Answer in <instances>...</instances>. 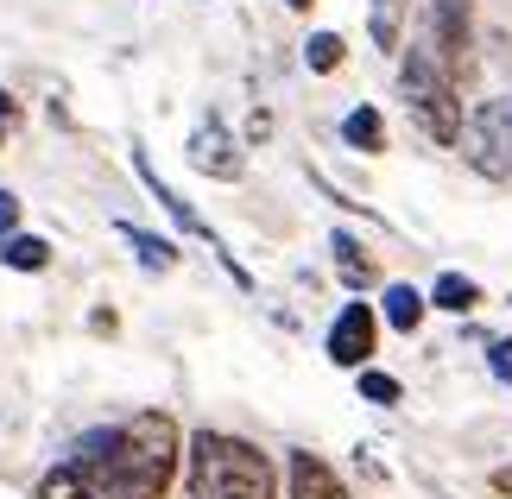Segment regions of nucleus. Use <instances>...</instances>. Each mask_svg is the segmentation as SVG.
Instances as JSON below:
<instances>
[{
  "instance_id": "nucleus-1",
  "label": "nucleus",
  "mask_w": 512,
  "mask_h": 499,
  "mask_svg": "<svg viewBox=\"0 0 512 499\" xmlns=\"http://www.w3.org/2000/svg\"><path fill=\"white\" fill-rule=\"evenodd\" d=\"M64 462L95 487V499H171L184 474V430L171 411H133L127 424L76 436Z\"/></svg>"
},
{
  "instance_id": "nucleus-2",
  "label": "nucleus",
  "mask_w": 512,
  "mask_h": 499,
  "mask_svg": "<svg viewBox=\"0 0 512 499\" xmlns=\"http://www.w3.org/2000/svg\"><path fill=\"white\" fill-rule=\"evenodd\" d=\"M184 499H279V468L247 436L196 430L184 443Z\"/></svg>"
},
{
  "instance_id": "nucleus-3",
  "label": "nucleus",
  "mask_w": 512,
  "mask_h": 499,
  "mask_svg": "<svg viewBox=\"0 0 512 499\" xmlns=\"http://www.w3.org/2000/svg\"><path fill=\"white\" fill-rule=\"evenodd\" d=\"M399 102H405L411 121H418L424 139H437V146H462V127H468L462 83L437 64V51L424 45V32L399 51Z\"/></svg>"
},
{
  "instance_id": "nucleus-4",
  "label": "nucleus",
  "mask_w": 512,
  "mask_h": 499,
  "mask_svg": "<svg viewBox=\"0 0 512 499\" xmlns=\"http://www.w3.org/2000/svg\"><path fill=\"white\" fill-rule=\"evenodd\" d=\"M462 158L494 184H512V89L475 102V114L462 127Z\"/></svg>"
},
{
  "instance_id": "nucleus-5",
  "label": "nucleus",
  "mask_w": 512,
  "mask_h": 499,
  "mask_svg": "<svg viewBox=\"0 0 512 499\" xmlns=\"http://www.w3.org/2000/svg\"><path fill=\"white\" fill-rule=\"evenodd\" d=\"M424 45L437 51V64L456 76V83H468V76H475V0H430Z\"/></svg>"
},
{
  "instance_id": "nucleus-6",
  "label": "nucleus",
  "mask_w": 512,
  "mask_h": 499,
  "mask_svg": "<svg viewBox=\"0 0 512 499\" xmlns=\"http://www.w3.org/2000/svg\"><path fill=\"white\" fill-rule=\"evenodd\" d=\"M329 361L336 367H348V373H361V367H373V348H380V304H342L336 310V323H329Z\"/></svg>"
},
{
  "instance_id": "nucleus-7",
  "label": "nucleus",
  "mask_w": 512,
  "mask_h": 499,
  "mask_svg": "<svg viewBox=\"0 0 512 499\" xmlns=\"http://www.w3.org/2000/svg\"><path fill=\"white\" fill-rule=\"evenodd\" d=\"M184 158H190V171H203V177H215V184H241L247 177V158H241V139H234L222 121H196V133H190V146H184Z\"/></svg>"
},
{
  "instance_id": "nucleus-8",
  "label": "nucleus",
  "mask_w": 512,
  "mask_h": 499,
  "mask_svg": "<svg viewBox=\"0 0 512 499\" xmlns=\"http://www.w3.org/2000/svg\"><path fill=\"white\" fill-rule=\"evenodd\" d=\"M285 499H348V487H342V474L329 468L323 455L291 449L285 455Z\"/></svg>"
},
{
  "instance_id": "nucleus-9",
  "label": "nucleus",
  "mask_w": 512,
  "mask_h": 499,
  "mask_svg": "<svg viewBox=\"0 0 512 499\" xmlns=\"http://www.w3.org/2000/svg\"><path fill=\"white\" fill-rule=\"evenodd\" d=\"M424 316H430V291L405 285V278H392V285L380 291V323H386V329L418 335V329H424Z\"/></svg>"
},
{
  "instance_id": "nucleus-10",
  "label": "nucleus",
  "mask_w": 512,
  "mask_h": 499,
  "mask_svg": "<svg viewBox=\"0 0 512 499\" xmlns=\"http://www.w3.org/2000/svg\"><path fill=\"white\" fill-rule=\"evenodd\" d=\"M133 171H140V184H146L152 196H159V203H165V215H171V222H177V228H184V234H203V241H215V234H209V222H203V215H196V209L184 203V196H177V190L165 184V177H159V171H152V158H146V146H133Z\"/></svg>"
},
{
  "instance_id": "nucleus-11",
  "label": "nucleus",
  "mask_w": 512,
  "mask_h": 499,
  "mask_svg": "<svg viewBox=\"0 0 512 499\" xmlns=\"http://www.w3.org/2000/svg\"><path fill=\"white\" fill-rule=\"evenodd\" d=\"M329 253H336V272H342V285H348V291H373V285H380V259H373L361 241H354L348 228L329 234Z\"/></svg>"
},
{
  "instance_id": "nucleus-12",
  "label": "nucleus",
  "mask_w": 512,
  "mask_h": 499,
  "mask_svg": "<svg viewBox=\"0 0 512 499\" xmlns=\"http://www.w3.org/2000/svg\"><path fill=\"white\" fill-rule=\"evenodd\" d=\"M405 19H411V0H367V38L392 57L405 51Z\"/></svg>"
},
{
  "instance_id": "nucleus-13",
  "label": "nucleus",
  "mask_w": 512,
  "mask_h": 499,
  "mask_svg": "<svg viewBox=\"0 0 512 499\" xmlns=\"http://www.w3.org/2000/svg\"><path fill=\"white\" fill-rule=\"evenodd\" d=\"M342 139H348V152H367V158H380L386 152V114L361 102V108H348L342 114Z\"/></svg>"
},
{
  "instance_id": "nucleus-14",
  "label": "nucleus",
  "mask_w": 512,
  "mask_h": 499,
  "mask_svg": "<svg viewBox=\"0 0 512 499\" xmlns=\"http://www.w3.org/2000/svg\"><path fill=\"white\" fill-rule=\"evenodd\" d=\"M430 310L443 316H475L481 310V285L468 272H437V285H430Z\"/></svg>"
},
{
  "instance_id": "nucleus-15",
  "label": "nucleus",
  "mask_w": 512,
  "mask_h": 499,
  "mask_svg": "<svg viewBox=\"0 0 512 499\" xmlns=\"http://www.w3.org/2000/svg\"><path fill=\"white\" fill-rule=\"evenodd\" d=\"M121 241L133 247V259H140L146 272H171L177 259H184L177 241H165V234H152V228H133V222H121Z\"/></svg>"
},
{
  "instance_id": "nucleus-16",
  "label": "nucleus",
  "mask_w": 512,
  "mask_h": 499,
  "mask_svg": "<svg viewBox=\"0 0 512 499\" xmlns=\"http://www.w3.org/2000/svg\"><path fill=\"white\" fill-rule=\"evenodd\" d=\"M0 266H13V272H45V266H51V241H45V234H13V241H0Z\"/></svg>"
},
{
  "instance_id": "nucleus-17",
  "label": "nucleus",
  "mask_w": 512,
  "mask_h": 499,
  "mask_svg": "<svg viewBox=\"0 0 512 499\" xmlns=\"http://www.w3.org/2000/svg\"><path fill=\"white\" fill-rule=\"evenodd\" d=\"M342 57H348V38H342V32H310V38H304V70H310V76H336Z\"/></svg>"
},
{
  "instance_id": "nucleus-18",
  "label": "nucleus",
  "mask_w": 512,
  "mask_h": 499,
  "mask_svg": "<svg viewBox=\"0 0 512 499\" xmlns=\"http://www.w3.org/2000/svg\"><path fill=\"white\" fill-rule=\"evenodd\" d=\"M32 499H95V487H89L70 462H57L45 481H38V493H32Z\"/></svg>"
},
{
  "instance_id": "nucleus-19",
  "label": "nucleus",
  "mask_w": 512,
  "mask_h": 499,
  "mask_svg": "<svg viewBox=\"0 0 512 499\" xmlns=\"http://www.w3.org/2000/svg\"><path fill=\"white\" fill-rule=\"evenodd\" d=\"M354 392H361L367 405H399V398H405V386L386 367H361V373H354Z\"/></svg>"
},
{
  "instance_id": "nucleus-20",
  "label": "nucleus",
  "mask_w": 512,
  "mask_h": 499,
  "mask_svg": "<svg viewBox=\"0 0 512 499\" xmlns=\"http://www.w3.org/2000/svg\"><path fill=\"white\" fill-rule=\"evenodd\" d=\"M487 373H494L500 386H512V335H500V342H487Z\"/></svg>"
},
{
  "instance_id": "nucleus-21",
  "label": "nucleus",
  "mask_w": 512,
  "mask_h": 499,
  "mask_svg": "<svg viewBox=\"0 0 512 499\" xmlns=\"http://www.w3.org/2000/svg\"><path fill=\"white\" fill-rule=\"evenodd\" d=\"M13 234H19V196L0 190V241H13Z\"/></svg>"
},
{
  "instance_id": "nucleus-22",
  "label": "nucleus",
  "mask_w": 512,
  "mask_h": 499,
  "mask_svg": "<svg viewBox=\"0 0 512 499\" xmlns=\"http://www.w3.org/2000/svg\"><path fill=\"white\" fill-rule=\"evenodd\" d=\"M89 329H95V335H114L121 323H114V310H95V316H89Z\"/></svg>"
},
{
  "instance_id": "nucleus-23",
  "label": "nucleus",
  "mask_w": 512,
  "mask_h": 499,
  "mask_svg": "<svg viewBox=\"0 0 512 499\" xmlns=\"http://www.w3.org/2000/svg\"><path fill=\"white\" fill-rule=\"evenodd\" d=\"M7 121H19V102H13L7 89H0V127H7Z\"/></svg>"
},
{
  "instance_id": "nucleus-24",
  "label": "nucleus",
  "mask_w": 512,
  "mask_h": 499,
  "mask_svg": "<svg viewBox=\"0 0 512 499\" xmlns=\"http://www.w3.org/2000/svg\"><path fill=\"white\" fill-rule=\"evenodd\" d=\"M494 493H506V499H512V462H506V468H494Z\"/></svg>"
},
{
  "instance_id": "nucleus-25",
  "label": "nucleus",
  "mask_w": 512,
  "mask_h": 499,
  "mask_svg": "<svg viewBox=\"0 0 512 499\" xmlns=\"http://www.w3.org/2000/svg\"><path fill=\"white\" fill-rule=\"evenodd\" d=\"M285 7H291V13H310V7H317V0H285Z\"/></svg>"
},
{
  "instance_id": "nucleus-26",
  "label": "nucleus",
  "mask_w": 512,
  "mask_h": 499,
  "mask_svg": "<svg viewBox=\"0 0 512 499\" xmlns=\"http://www.w3.org/2000/svg\"><path fill=\"white\" fill-rule=\"evenodd\" d=\"M0 146H7V127H0Z\"/></svg>"
}]
</instances>
